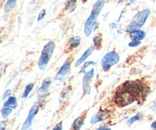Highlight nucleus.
<instances>
[{"label": "nucleus", "mask_w": 156, "mask_h": 130, "mask_svg": "<svg viewBox=\"0 0 156 130\" xmlns=\"http://www.w3.org/2000/svg\"><path fill=\"white\" fill-rule=\"evenodd\" d=\"M105 5V0H98L94 3L91 14H90V15L87 18L85 23L84 31H85V35L86 37H89L93 32V30H94V27L96 25V23H97V18H98L99 14L101 13Z\"/></svg>", "instance_id": "nucleus-1"}, {"label": "nucleus", "mask_w": 156, "mask_h": 130, "mask_svg": "<svg viewBox=\"0 0 156 130\" xmlns=\"http://www.w3.org/2000/svg\"><path fill=\"white\" fill-rule=\"evenodd\" d=\"M150 13L151 11L149 9H143V10L139 12L131 20L130 23L126 27V31L127 33H130L131 31H133V30H140L146 22L148 18L150 15Z\"/></svg>", "instance_id": "nucleus-2"}, {"label": "nucleus", "mask_w": 156, "mask_h": 130, "mask_svg": "<svg viewBox=\"0 0 156 130\" xmlns=\"http://www.w3.org/2000/svg\"><path fill=\"white\" fill-rule=\"evenodd\" d=\"M55 47H56V45H55V43L53 42V41H49L44 46L37 63L40 69L43 70L46 68V66H47V64L50 62V59H51L52 55L54 52Z\"/></svg>", "instance_id": "nucleus-3"}, {"label": "nucleus", "mask_w": 156, "mask_h": 130, "mask_svg": "<svg viewBox=\"0 0 156 130\" xmlns=\"http://www.w3.org/2000/svg\"><path fill=\"white\" fill-rule=\"evenodd\" d=\"M136 95L134 93L124 88L123 91L116 93L114 102L117 106L125 107L133 103L136 100Z\"/></svg>", "instance_id": "nucleus-4"}, {"label": "nucleus", "mask_w": 156, "mask_h": 130, "mask_svg": "<svg viewBox=\"0 0 156 130\" xmlns=\"http://www.w3.org/2000/svg\"><path fill=\"white\" fill-rule=\"evenodd\" d=\"M120 61V56L116 51H110L107 53L101 59V64L105 72L109 71L113 65L117 64Z\"/></svg>", "instance_id": "nucleus-5"}, {"label": "nucleus", "mask_w": 156, "mask_h": 130, "mask_svg": "<svg viewBox=\"0 0 156 130\" xmlns=\"http://www.w3.org/2000/svg\"><path fill=\"white\" fill-rule=\"evenodd\" d=\"M70 71H71V62L66 61L63 65L59 69V71L57 72V73H56V76H55V79L61 82L69 76Z\"/></svg>", "instance_id": "nucleus-6"}, {"label": "nucleus", "mask_w": 156, "mask_h": 130, "mask_svg": "<svg viewBox=\"0 0 156 130\" xmlns=\"http://www.w3.org/2000/svg\"><path fill=\"white\" fill-rule=\"evenodd\" d=\"M94 69H91L89 71L86 72L85 73L83 76V79H82V86H83V91L85 93H88L90 92V83L91 82L93 77H94Z\"/></svg>", "instance_id": "nucleus-7"}, {"label": "nucleus", "mask_w": 156, "mask_h": 130, "mask_svg": "<svg viewBox=\"0 0 156 130\" xmlns=\"http://www.w3.org/2000/svg\"><path fill=\"white\" fill-rule=\"evenodd\" d=\"M38 110H39V107H38L37 105L34 104L32 106L31 109H30V112H29L28 114V116H27L25 122H24V124H23L22 130H27V129L30 128V126H31L32 124V122H33V120L34 119L35 115L37 114Z\"/></svg>", "instance_id": "nucleus-8"}, {"label": "nucleus", "mask_w": 156, "mask_h": 130, "mask_svg": "<svg viewBox=\"0 0 156 130\" xmlns=\"http://www.w3.org/2000/svg\"><path fill=\"white\" fill-rule=\"evenodd\" d=\"M129 33V38H130L132 40L134 41H142L143 40H144V38L146 37V33L144 30H136L133 31H131Z\"/></svg>", "instance_id": "nucleus-9"}, {"label": "nucleus", "mask_w": 156, "mask_h": 130, "mask_svg": "<svg viewBox=\"0 0 156 130\" xmlns=\"http://www.w3.org/2000/svg\"><path fill=\"white\" fill-rule=\"evenodd\" d=\"M94 47H90L88 50H85V52L82 55V56H81V57L76 62V63H75V66L79 67V65H82L84 62H85V60L88 59V56H89L90 55L92 54V53L94 52Z\"/></svg>", "instance_id": "nucleus-10"}, {"label": "nucleus", "mask_w": 156, "mask_h": 130, "mask_svg": "<svg viewBox=\"0 0 156 130\" xmlns=\"http://www.w3.org/2000/svg\"><path fill=\"white\" fill-rule=\"evenodd\" d=\"M50 85H51V79H50V78H46L44 80V82H43L41 87L38 90V94L43 96L44 94H46L47 92V90L50 88Z\"/></svg>", "instance_id": "nucleus-11"}, {"label": "nucleus", "mask_w": 156, "mask_h": 130, "mask_svg": "<svg viewBox=\"0 0 156 130\" xmlns=\"http://www.w3.org/2000/svg\"><path fill=\"white\" fill-rule=\"evenodd\" d=\"M107 118H108V114L105 112H104V111H100L98 114H96L95 115L93 116V117L91 120V123L94 124V123H98V122L103 121V120H105Z\"/></svg>", "instance_id": "nucleus-12"}, {"label": "nucleus", "mask_w": 156, "mask_h": 130, "mask_svg": "<svg viewBox=\"0 0 156 130\" xmlns=\"http://www.w3.org/2000/svg\"><path fill=\"white\" fill-rule=\"evenodd\" d=\"M81 43V37H73L69 40V48L70 50L77 48Z\"/></svg>", "instance_id": "nucleus-13"}, {"label": "nucleus", "mask_w": 156, "mask_h": 130, "mask_svg": "<svg viewBox=\"0 0 156 130\" xmlns=\"http://www.w3.org/2000/svg\"><path fill=\"white\" fill-rule=\"evenodd\" d=\"M77 6V0H67L65 4V11L67 12H73Z\"/></svg>", "instance_id": "nucleus-14"}, {"label": "nucleus", "mask_w": 156, "mask_h": 130, "mask_svg": "<svg viewBox=\"0 0 156 130\" xmlns=\"http://www.w3.org/2000/svg\"><path fill=\"white\" fill-rule=\"evenodd\" d=\"M84 120H85L84 116H81V117H79L77 119H76L73 124V130H80L81 127L84 123Z\"/></svg>", "instance_id": "nucleus-15"}, {"label": "nucleus", "mask_w": 156, "mask_h": 130, "mask_svg": "<svg viewBox=\"0 0 156 130\" xmlns=\"http://www.w3.org/2000/svg\"><path fill=\"white\" fill-rule=\"evenodd\" d=\"M6 107H10L12 109H15L17 107V100L15 97H10L4 104V106Z\"/></svg>", "instance_id": "nucleus-16"}, {"label": "nucleus", "mask_w": 156, "mask_h": 130, "mask_svg": "<svg viewBox=\"0 0 156 130\" xmlns=\"http://www.w3.org/2000/svg\"><path fill=\"white\" fill-rule=\"evenodd\" d=\"M17 3V0H7L4 6L5 12H9L15 8Z\"/></svg>", "instance_id": "nucleus-17"}, {"label": "nucleus", "mask_w": 156, "mask_h": 130, "mask_svg": "<svg viewBox=\"0 0 156 130\" xmlns=\"http://www.w3.org/2000/svg\"><path fill=\"white\" fill-rule=\"evenodd\" d=\"M102 42H103V38L101 35H97L93 38V44L94 46L98 49H100L102 46Z\"/></svg>", "instance_id": "nucleus-18"}, {"label": "nucleus", "mask_w": 156, "mask_h": 130, "mask_svg": "<svg viewBox=\"0 0 156 130\" xmlns=\"http://www.w3.org/2000/svg\"><path fill=\"white\" fill-rule=\"evenodd\" d=\"M34 87V83L28 84V85H27V86L25 87V89H24V94H23V95H22L23 98H24V97H27V96L29 95V94H30V93L31 92L32 90H33Z\"/></svg>", "instance_id": "nucleus-19"}, {"label": "nucleus", "mask_w": 156, "mask_h": 130, "mask_svg": "<svg viewBox=\"0 0 156 130\" xmlns=\"http://www.w3.org/2000/svg\"><path fill=\"white\" fill-rule=\"evenodd\" d=\"M12 109L10 107H3L2 109L1 113H2V116L3 118H5L7 117L9 114L12 113Z\"/></svg>", "instance_id": "nucleus-20"}, {"label": "nucleus", "mask_w": 156, "mask_h": 130, "mask_svg": "<svg viewBox=\"0 0 156 130\" xmlns=\"http://www.w3.org/2000/svg\"><path fill=\"white\" fill-rule=\"evenodd\" d=\"M96 65V62H93V61H91V62H85V63L83 65V66H82V70H81L80 72H79L80 73H82L84 71H85V69H86L87 68H88V66H89V65Z\"/></svg>", "instance_id": "nucleus-21"}, {"label": "nucleus", "mask_w": 156, "mask_h": 130, "mask_svg": "<svg viewBox=\"0 0 156 130\" xmlns=\"http://www.w3.org/2000/svg\"><path fill=\"white\" fill-rule=\"evenodd\" d=\"M140 118H141V115H140V114H137V115L134 116L133 117H132V118H131L130 120L128 121V124H129V125L133 124V123H135V122L138 121V120H140Z\"/></svg>", "instance_id": "nucleus-22"}, {"label": "nucleus", "mask_w": 156, "mask_h": 130, "mask_svg": "<svg viewBox=\"0 0 156 130\" xmlns=\"http://www.w3.org/2000/svg\"><path fill=\"white\" fill-rule=\"evenodd\" d=\"M45 15H46V10H45V9H43V10H41V12H40L39 15H38L37 21H40L41 20H42L43 18L45 17Z\"/></svg>", "instance_id": "nucleus-23"}, {"label": "nucleus", "mask_w": 156, "mask_h": 130, "mask_svg": "<svg viewBox=\"0 0 156 130\" xmlns=\"http://www.w3.org/2000/svg\"><path fill=\"white\" fill-rule=\"evenodd\" d=\"M141 44V41H134L132 40L131 42L129 43V47H138Z\"/></svg>", "instance_id": "nucleus-24"}, {"label": "nucleus", "mask_w": 156, "mask_h": 130, "mask_svg": "<svg viewBox=\"0 0 156 130\" xmlns=\"http://www.w3.org/2000/svg\"><path fill=\"white\" fill-rule=\"evenodd\" d=\"M53 130H62V122L57 123V124L55 126V127L53 128Z\"/></svg>", "instance_id": "nucleus-25"}, {"label": "nucleus", "mask_w": 156, "mask_h": 130, "mask_svg": "<svg viewBox=\"0 0 156 130\" xmlns=\"http://www.w3.org/2000/svg\"><path fill=\"white\" fill-rule=\"evenodd\" d=\"M11 93H12V91H11L10 89L7 90V91L4 93V94H3V100H5V98H7V97L10 95Z\"/></svg>", "instance_id": "nucleus-26"}, {"label": "nucleus", "mask_w": 156, "mask_h": 130, "mask_svg": "<svg viewBox=\"0 0 156 130\" xmlns=\"http://www.w3.org/2000/svg\"><path fill=\"white\" fill-rule=\"evenodd\" d=\"M97 130H111L110 128H108L106 127V126H100V127L98 128V129H97Z\"/></svg>", "instance_id": "nucleus-27"}, {"label": "nucleus", "mask_w": 156, "mask_h": 130, "mask_svg": "<svg viewBox=\"0 0 156 130\" xmlns=\"http://www.w3.org/2000/svg\"><path fill=\"white\" fill-rule=\"evenodd\" d=\"M151 127H152V129L156 130V121L153 122V123H152V125H151Z\"/></svg>", "instance_id": "nucleus-28"}, {"label": "nucleus", "mask_w": 156, "mask_h": 130, "mask_svg": "<svg viewBox=\"0 0 156 130\" xmlns=\"http://www.w3.org/2000/svg\"><path fill=\"white\" fill-rule=\"evenodd\" d=\"M136 0H127V2H128V5H132V4H134V3L136 2Z\"/></svg>", "instance_id": "nucleus-29"}, {"label": "nucleus", "mask_w": 156, "mask_h": 130, "mask_svg": "<svg viewBox=\"0 0 156 130\" xmlns=\"http://www.w3.org/2000/svg\"><path fill=\"white\" fill-rule=\"evenodd\" d=\"M81 1H82L83 3H85V2H88V0H81Z\"/></svg>", "instance_id": "nucleus-30"}]
</instances>
